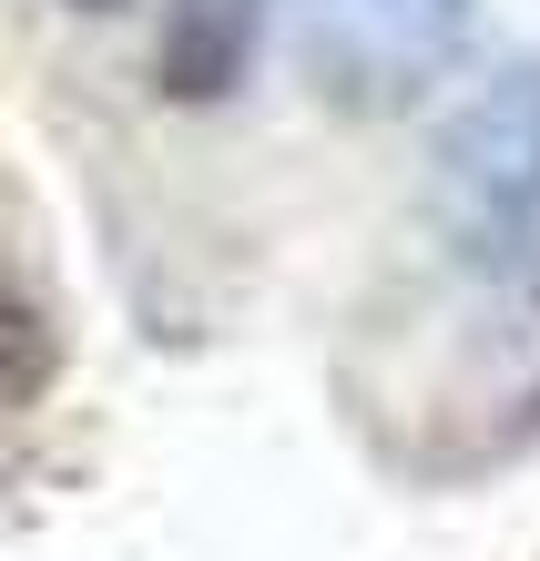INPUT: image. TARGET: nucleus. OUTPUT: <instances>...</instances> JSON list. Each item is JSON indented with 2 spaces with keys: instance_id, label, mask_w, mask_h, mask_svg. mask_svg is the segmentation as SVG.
I'll use <instances>...</instances> for the list:
<instances>
[{
  "instance_id": "5",
  "label": "nucleus",
  "mask_w": 540,
  "mask_h": 561,
  "mask_svg": "<svg viewBox=\"0 0 540 561\" xmlns=\"http://www.w3.org/2000/svg\"><path fill=\"white\" fill-rule=\"evenodd\" d=\"M61 378V327H51V296L21 276V255L0 245V428L31 419Z\"/></svg>"
},
{
  "instance_id": "6",
  "label": "nucleus",
  "mask_w": 540,
  "mask_h": 561,
  "mask_svg": "<svg viewBox=\"0 0 540 561\" xmlns=\"http://www.w3.org/2000/svg\"><path fill=\"white\" fill-rule=\"evenodd\" d=\"M72 11H123V0H72Z\"/></svg>"
},
{
  "instance_id": "3",
  "label": "nucleus",
  "mask_w": 540,
  "mask_h": 561,
  "mask_svg": "<svg viewBox=\"0 0 540 561\" xmlns=\"http://www.w3.org/2000/svg\"><path fill=\"white\" fill-rule=\"evenodd\" d=\"M449 419H469V459L540 428V236L480 255L449 337Z\"/></svg>"
},
{
  "instance_id": "1",
  "label": "nucleus",
  "mask_w": 540,
  "mask_h": 561,
  "mask_svg": "<svg viewBox=\"0 0 540 561\" xmlns=\"http://www.w3.org/2000/svg\"><path fill=\"white\" fill-rule=\"evenodd\" d=\"M428 184L459 255H499L540 236V51H510L469 82V103L438 123Z\"/></svg>"
},
{
  "instance_id": "2",
  "label": "nucleus",
  "mask_w": 540,
  "mask_h": 561,
  "mask_svg": "<svg viewBox=\"0 0 540 561\" xmlns=\"http://www.w3.org/2000/svg\"><path fill=\"white\" fill-rule=\"evenodd\" d=\"M296 42L336 113H418L480 51V0H296Z\"/></svg>"
},
{
  "instance_id": "4",
  "label": "nucleus",
  "mask_w": 540,
  "mask_h": 561,
  "mask_svg": "<svg viewBox=\"0 0 540 561\" xmlns=\"http://www.w3.org/2000/svg\"><path fill=\"white\" fill-rule=\"evenodd\" d=\"M265 21H276V0H163L153 21V92L184 113H215L234 92L255 82L265 61Z\"/></svg>"
}]
</instances>
